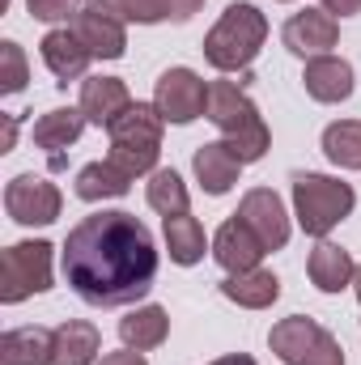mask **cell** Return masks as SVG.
Returning a JSON list of instances; mask_svg holds the SVG:
<instances>
[{"label":"cell","mask_w":361,"mask_h":365,"mask_svg":"<svg viewBox=\"0 0 361 365\" xmlns=\"http://www.w3.org/2000/svg\"><path fill=\"white\" fill-rule=\"evenodd\" d=\"M153 106L166 123H191L208 110V86L191 73V68H171L158 77Z\"/></svg>","instance_id":"8"},{"label":"cell","mask_w":361,"mask_h":365,"mask_svg":"<svg viewBox=\"0 0 361 365\" xmlns=\"http://www.w3.org/2000/svg\"><path fill=\"white\" fill-rule=\"evenodd\" d=\"M200 4H204V0H166V9H171L175 21H191V17L200 13Z\"/></svg>","instance_id":"32"},{"label":"cell","mask_w":361,"mask_h":365,"mask_svg":"<svg viewBox=\"0 0 361 365\" xmlns=\"http://www.w3.org/2000/svg\"><path fill=\"white\" fill-rule=\"evenodd\" d=\"M221 293L247 310H268L272 302L280 297V280L268 268H251V272H230L221 280Z\"/></svg>","instance_id":"20"},{"label":"cell","mask_w":361,"mask_h":365,"mask_svg":"<svg viewBox=\"0 0 361 365\" xmlns=\"http://www.w3.org/2000/svg\"><path fill=\"white\" fill-rule=\"evenodd\" d=\"M13 140H17V119H13V115H4V153L13 149Z\"/></svg>","instance_id":"35"},{"label":"cell","mask_w":361,"mask_h":365,"mask_svg":"<svg viewBox=\"0 0 361 365\" xmlns=\"http://www.w3.org/2000/svg\"><path fill=\"white\" fill-rule=\"evenodd\" d=\"M302 86L315 102H345L353 93V68L349 60H336V56H315L306 60V73H302Z\"/></svg>","instance_id":"17"},{"label":"cell","mask_w":361,"mask_h":365,"mask_svg":"<svg viewBox=\"0 0 361 365\" xmlns=\"http://www.w3.org/2000/svg\"><path fill=\"white\" fill-rule=\"evenodd\" d=\"M302 365H345V349H340V340L323 327V336L315 340V349L306 353V361Z\"/></svg>","instance_id":"31"},{"label":"cell","mask_w":361,"mask_h":365,"mask_svg":"<svg viewBox=\"0 0 361 365\" xmlns=\"http://www.w3.org/2000/svg\"><path fill=\"white\" fill-rule=\"evenodd\" d=\"M234 217H243L251 225V234L264 242V251H280L289 242V217H285V204L272 187H251Z\"/></svg>","instance_id":"10"},{"label":"cell","mask_w":361,"mask_h":365,"mask_svg":"<svg viewBox=\"0 0 361 365\" xmlns=\"http://www.w3.org/2000/svg\"><path fill=\"white\" fill-rule=\"evenodd\" d=\"M332 17H353V13H361V0H319Z\"/></svg>","instance_id":"34"},{"label":"cell","mask_w":361,"mask_h":365,"mask_svg":"<svg viewBox=\"0 0 361 365\" xmlns=\"http://www.w3.org/2000/svg\"><path fill=\"white\" fill-rule=\"evenodd\" d=\"M0 64H4V73H0V93H21L26 90L30 73H26V56H21V47H17L13 38L0 43Z\"/></svg>","instance_id":"29"},{"label":"cell","mask_w":361,"mask_h":365,"mask_svg":"<svg viewBox=\"0 0 361 365\" xmlns=\"http://www.w3.org/2000/svg\"><path fill=\"white\" fill-rule=\"evenodd\" d=\"M319 336H323V327H319L315 319L293 314V319H280V323L272 327L268 344H272V353H276L285 365H302V361H306V353L315 349V340H319Z\"/></svg>","instance_id":"19"},{"label":"cell","mask_w":361,"mask_h":365,"mask_svg":"<svg viewBox=\"0 0 361 365\" xmlns=\"http://www.w3.org/2000/svg\"><path fill=\"white\" fill-rule=\"evenodd\" d=\"M43 64L51 68V77L60 81V86H68V81H77V77H86V68H90V47L77 38V30H51V34H43Z\"/></svg>","instance_id":"12"},{"label":"cell","mask_w":361,"mask_h":365,"mask_svg":"<svg viewBox=\"0 0 361 365\" xmlns=\"http://www.w3.org/2000/svg\"><path fill=\"white\" fill-rule=\"evenodd\" d=\"M73 30H77V38L90 47L93 60H119L123 47H128L123 21H115V17H106V13H98V9H81V13L73 17Z\"/></svg>","instance_id":"14"},{"label":"cell","mask_w":361,"mask_h":365,"mask_svg":"<svg viewBox=\"0 0 361 365\" xmlns=\"http://www.w3.org/2000/svg\"><path fill=\"white\" fill-rule=\"evenodd\" d=\"M51 242H13L0 255V302L17 306L30 293L51 289Z\"/></svg>","instance_id":"6"},{"label":"cell","mask_w":361,"mask_h":365,"mask_svg":"<svg viewBox=\"0 0 361 365\" xmlns=\"http://www.w3.org/2000/svg\"><path fill=\"white\" fill-rule=\"evenodd\" d=\"M128 187H132V179L115 162H90V166L77 170V195L90 200V204H98V200H119V195H128Z\"/></svg>","instance_id":"24"},{"label":"cell","mask_w":361,"mask_h":365,"mask_svg":"<svg viewBox=\"0 0 361 365\" xmlns=\"http://www.w3.org/2000/svg\"><path fill=\"white\" fill-rule=\"evenodd\" d=\"M191 166H195V179H200V187H204L208 195H225V191L238 182V170H243L238 153H234L225 140L200 145L195 158H191Z\"/></svg>","instance_id":"16"},{"label":"cell","mask_w":361,"mask_h":365,"mask_svg":"<svg viewBox=\"0 0 361 365\" xmlns=\"http://www.w3.org/2000/svg\"><path fill=\"white\" fill-rule=\"evenodd\" d=\"M264 255H268L264 242L251 234V225H247L243 217H230V221L217 230V238H213V259H217L225 272H251V268H260Z\"/></svg>","instance_id":"11"},{"label":"cell","mask_w":361,"mask_h":365,"mask_svg":"<svg viewBox=\"0 0 361 365\" xmlns=\"http://www.w3.org/2000/svg\"><path fill=\"white\" fill-rule=\"evenodd\" d=\"M280 38H285V47H289L293 56H302V60L332 56V47H336V38H340V21H336L327 9H302V13H293V17L285 21Z\"/></svg>","instance_id":"9"},{"label":"cell","mask_w":361,"mask_h":365,"mask_svg":"<svg viewBox=\"0 0 361 365\" xmlns=\"http://www.w3.org/2000/svg\"><path fill=\"white\" fill-rule=\"evenodd\" d=\"M26 9L39 21H68V17H77L81 0H26Z\"/></svg>","instance_id":"30"},{"label":"cell","mask_w":361,"mask_h":365,"mask_svg":"<svg viewBox=\"0 0 361 365\" xmlns=\"http://www.w3.org/2000/svg\"><path fill=\"white\" fill-rule=\"evenodd\" d=\"M213 128L225 136V145L238 153V162H260L268 153V123L260 115V106L243 93V86L234 81H213L208 86V110Z\"/></svg>","instance_id":"2"},{"label":"cell","mask_w":361,"mask_h":365,"mask_svg":"<svg viewBox=\"0 0 361 365\" xmlns=\"http://www.w3.org/2000/svg\"><path fill=\"white\" fill-rule=\"evenodd\" d=\"M162 115L158 106L132 102L106 132H111V153L106 162H115L128 179L136 175H153L158 170V153H162Z\"/></svg>","instance_id":"4"},{"label":"cell","mask_w":361,"mask_h":365,"mask_svg":"<svg viewBox=\"0 0 361 365\" xmlns=\"http://www.w3.org/2000/svg\"><path fill=\"white\" fill-rule=\"evenodd\" d=\"M353 293H357V302H361V264H357V272H353Z\"/></svg>","instance_id":"37"},{"label":"cell","mask_w":361,"mask_h":365,"mask_svg":"<svg viewBox=\"0 0 361 365\" xmlns=\"http://www.w3.org/2000/svg\"><path fill=\"white\" fill-rule=\"evenodd\" d=\"M353 204L357 195L349 182L327 179V175H293V212L310 238H327L353 212Z\"/></svg>","instance_id":"5"},{"label":"cell","mask_w":361,"mask_h":365,"mask_svg":"<svg viewBox=\"0 0 361 365\" xmlns=\"http://www.w3.org/2000/svg\"><path fill=\"white\" fill-rule=\"evenodd\" d=\"M323 153L340 170H361V119H340L323 132Z\"/></svg>","instance_id":"26"},{"label":"cell","mask_w":361,"mask_h":365,"mask_svg":"<svg viewBox=\"0 0 361 365\" xmlns=\"http://www.w3.org/2000/svg\"><path fill=\"white\" fill-rule=\"evenodd\" d=\"M98 365H149V361H145V353H136V349H123V353H106Z\"/></svg>","instance_id":"33"},{"label":"cell","mask_w":361,"mask_h":365,"mask_svg":"<svg viewBox=\"0 0 361 365\" xmlns=\"http://www.w3.org/2000/svg\"><path fill=\"white\" fill-rule=\"evenodd\" d=\"M98 349H102V336L86 319H68L56 327V365H93Z\"/></svg>","instance_id":"23"},{"label":"cell","mask_w":361,"mask_h":365,"mask_svg":"<svg viewBox=\"0 0 361 365\" xmlns=\"http://www.w3.org/2000/svg\"><path fill=\"white\" fill-rule=\"evenodd\" d=\"M208 365H255L247 353H230V357H217V361H208Z\"/></svg>","instance_id":"36"},{"label":"cell","mask_w":361,"mask_h":365,"mask_svg":"<svg viewBox=\"0 0 361 365\" xmlns=\"http://www.w3.org/2000/svg\"><path fill=\"white\" fill-rule=\"evenodd\" d=\"M306 272H310V280H315V289H323V293H340V289L353 284L357 264H353V255H349L345 247H336V242H319V247L310 251Z\"/></svg>","instance_id":"18"},{"label":"cell","mask_w":361,"mask_h":365,"mask_svg":"<svg viewBox=\"0 0 361 365\" xmlns=\"http://www.w3.org/2000/svg\"><path fill=\"white\" fill-rule=\"evenodd\" d=\"M132 106V93L119 77H86L81 81V115L93 128H111Z\"/></svg>","instance_id":"13"},{"label":"cell","mask_w":361,"mask_h":365,"mask_svg":"<svg viewBox=\"0 0 361 365\" xmlns=\"http://www.w3.org/2000/svg\"><path fill=\"white\" fill-rule=\"evenodd\" d=\"M166 336H171V319H166L162 306H141L128 319H119V340L136 353H149V349L166 344Z\"/></svg>","instance_id":"22"},{"label":"cell","mask_w":361,"mask_h":365,"mask_svg":"<svg viewBox=\"0 0 361 365\" xmlns=\"http://www.w3.org/2000/svg\"><path fill=\"white\" fill-rule=\"evenodd\" d=\"M86 9H98L115 21H136V26H153L171 17L166 0H86Z\"/></svg>","instance_id":"27"},{"label":"cell","mask_w":361,"mask_h":365,"mask_svg":"<svg viewBox=\"0 0 361 365\" xmlns=\"http://www.w3.org/2000/svg\"><path fill=\"white\" fill-rule=\"evenodd\" d=\"M0 365H56V331L13 327L0 336Z\"/></svg>","instance_id":"15"},{"label":"cell","mask_w":361,"mask_h":365,"mask_svg":"<svg viewBox=\"0 0 361 365\" xmlns=\"http://www.w3.org/2000/svg\"><path fill=\"white\" fill-rule=\"evenodd\" d=\"M145 200H149V208L162 212V217L187 212V187H183V179L175 170H153V175H149V187H145Z\"/></svg>","instance_id":"28"},{"label":"cell","mask_w":361,"mask_h":365,"mask_svg":"<svg viewBox=\"0 0 361 365\" xmlns=\"http://www.w3.org/2000/svg\"><path fill=\"white\" fill-rule=\"evenodd\" d=\"M64 280L81 302L102 310L141 302L158 280L153 234L119 208L81 217L64 238Z\"/></svg>","instance_id":"1"},{"label":"cell","mask_w":361,"mask_h":365,"mask_svg":"<svg viewBox=\"0 0 361 365\" xmlns=\"http://www.w3.org/2000/svg\"><path fill=\"white\" fill-rule=\"evenodd\" d=\"M166 247H171V259L179 264V268H191V264H200L204 259V225L195 221V217H166Z\"/></svg>","instance_id":"25"},{"label":"cell","mask_w":361,"mask_h":365,"mask_svg":"<svg viewBox=\"0 0 361 365\" xmlns=\"http://www.w3.org/2000/svg\"><path fill=\"white\" fill-rule=\"evenodd\" d=\"M264 38H268V17L255 4H230L204 34V60L217 73H243L255 64Z\"/></svg>","instance_id":"3"},{"label":"cell","mask_w":361,"mask_h":365,"mask_svg":"<svg viewBox=\"0 0 361 365\" xmlns=\"http://www.w3.org/2000/svg\"><path fill=\"white\" fill-rule=\"evenodd\" d=\"M4 208L17 225H51L64 208V195L56 182L39 179V175H17L4 187Z\"/></svg>","instance_id":"7"},{"label":"cell","mask_w":361,"mask_h":365,"mask_svg":"<svg viewBox=\"0 0 361 365\" xmlns=\"http://www.w3.org/2000/svg\"><path fill=\"white\" fill-rule=\"evenodd\" d=\"M86 123L90 119L81 115V106H56V110H47L34 123V145L47 149V153H60V149L77 145V136L86 132Z\"/></svg>","instance_id":"21"}]
</instances>
